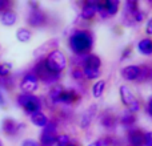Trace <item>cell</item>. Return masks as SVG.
Masks as SVG:
<instances>
[{
  "mask_svg": "<svg viewBox=\"0 0 152 146\" xmlns=\"http://www.w3.org/2000/svg\"><path fill=\"white\" fill-rule=\"evenodd\" d=\"M11 7V3L10 1H4V0H0V12H5L8 11V8Z\"/></svg>",
  "mask_w": 152,
  "mask_h": 146,
  "instance_id": "obj_31",
  "label": "cell"
},
{
  "mask_svg": "<svg viewBox=\"0 0 152 146\" xmlns=\"http://www.w3.org/2000/svg\"><path fill=\"white\" fill-rule=\"evenodd\" d=\"M83 65H84V68L99 69L100 65H102V60L99 59V56L92 55V53H88V55H84Z\"/></svg>",
  "mask_w": 152,
  "mask_h": 146,
  "instance_id": "obj_13",
  "label": "cell"
},
{
  "mask_svg": "<svg viewBox=\"0 0 152 146\" xmlns=\"http://www.w3.org/2000/svg\"><path fill=\"white\" fill-rule=\"evenodd\" d=\"M0 146H1V144H0Z\"/></svg>",
  "mask_w": 152,
  "mask_h": 146,
  "instance_id": "obj_39",
  "label": "cell"
},
{
  "mask_svg": "<svg viewBox=\"0 0 152 146\" xmlns=\"http://www.w3.org/2000/svg\"><path fill=\"white\" fill-rule=\"evenodd\" d=\"M20 88L24 93L32 94L39 88V80L36 78V76L34 73H27V74H24L23 80L20 82Z\"/></svg>",
  "mask_w": 152,
  "mask_h": 146,
  "instance_id": "obj_5",
  "label": "cell"
},
{
  "mask_svg": "<svg viewBox=\"0 0 152 146\" xmlns=\"http://www.w3.org/2000/svg\"><path fill=\"white\" fill-rule=\"evenodd\" d=\"M34 74L36 76L37 80H42L43 82L45 84H52V82H56L60 77V74H56V73H52L50 69L45 66L44 64V60H40L39 63L35 65V72Z\"/></svg>",
  "mask_w": 152,
  "mask_h": 146,
  "instance_id": "obj_4",
  "label": "cell"
},
{
  "mask_svg": "<svg viewBox=\"0 0 152 146\" xmlns=\"http://www.w3.org/2000/svg\"><path fill=\"white\" fill-rule=\"evenodd\" d=\"M79 98H80V94H79L77 92L69 89V90H63L60 98H59V102H63V104L68 105V104H74V102H76Z\"/></svg>",
  "mask_w": 152,
  "mask_h": 146,
  "instance_id": "obj_14",
  "label": "cell"
},
{
  "mask_svg": "<svg viewBox=\"0 0 152 146\" xmlns=\"http://www.w3.org/2000/svg\"><path fill=\"white\" fill-rule=\"evenodd\" d=\"M11 64H7V63H4V64H0V76L1 77H8V74H10V72H11Z\"/></svg>",
  "mask_w": 152,
  "mask_h": 146,
  "instance_id": "obj_27",
  "label": "cell"
},
{
  "mask_svg": "<svg viewBox=\"0 0 152 146\" xmlns=\"http://www.w3.org/2000/svg\"><path fill=\"white\" fill-rule=\"evenodd\" d=\"M88 146H99V144H97V141H96V142H92V144H89Z\"/></svg>",
  "mask_w": 152,
  "mask_h": 146,
  "instance_id": "obj_37",
  "label": "cell"
},
{
  "mask_svg": "<svg viewBox=\"0 0 152 146\" xmlns=\"http://www.w3.org/2000/svg\"><path fill=\"white\" fill-rule=\"evenodd\" d=\"M83 74H84V77L88 78V80H95V78H99L100 71L99 69H94V68H84Z\"/></svg>",
  "mask_w": 152,
  "mask_h": 146,
  "instance_id": "obj_24",
  "label": "cell"
},
{
  "mask_svg": "<svg viewBox=\"0 0 152 146\" xmlns=\"http://www.w3.org/2000/svg\"><path fill=\"white\" fill-rule=\"evenodd\" d=\"M137 49L142 55L144 56H151L152 55V40L151 39H143L137 44Z\"/></svg>",
  "mask_w": 152,
  "mask_h": 146,
  "instance_id": "obj_17",
  "label": "cell"
},
{
  "mask_svg": "<svg viewBox=\"0 0 152 146\" xmlns=\"http://www.w3.org/2000/svg\"><path fill=\"white\" fill-rule=\"evenodd\" d=\"M27 20H28V24L31 27L37 28V27H43L47 23V15H45L43 11H40L39 8H34V9L29 12Z\"/></svg>",
  "mask_w": 152,
  "mask_h": 146,
  "instance_id": "obj_6",
  "label": "cell"
},
{
  "mask_svg": "<svg viewBox=\"0 0 152 146\" xmlns=\"http://www.w3.org/2000/svg\"><path fill=\"white\" fill-rule=\"evenodd\" d=\"M128 142L131 146H144V132L140 129H131L128 132Z\"/></svg>",
  "mask_w": 152,
  "mask_h": 146,
  "instance_id": "obj_8",
  "label": "cell"
},
{
  "mask_svg": "<svg viewBox=\"0 0 152 146\" xmlns=\"http://www.w3.org/2000/svg\"><path fill=\"white\" fill-rule=\"evenodd\" d=\"M129 113H132V114H135L136 112H139L140 110V102L137 101V100H135L134 102H132L131 105H129Z\"/></svg>",
  "mask_w": 152,
  "mask_h": 146,
  "instance_id": "obj_28",
  "label": "cell"
},
{
  "mask_svg": "<svg viewBox=\"0 0 152 146\" xmlns=\"http://www.w3.org/2000/svg\"><path fill=\"white\" fill-rule=\"evenodd\" d=\"M131 53H132V48L131 47H127L126 49L123 51V53H121V59H127V57H129V56H131Z\"/></svg>",
  "mask_w": 152,
  "mask_h": 146,
  "instance_id": "obj_33",
  "label": "cell"
},
{
  "mask_svg": "<svg viewBox=\"0 0 152 146\" xmlns=\"http://www.w3.org/2000/svg\"><path fill=\"white\" fill-rule=\"evenodd\" d=\"M147 112L152 117V96L150 97V100H148V102H147Z\"/></svg>",
  "mask_w": 152,
  "mask_h": 146,
  "instance_id": "obj_34",
  "label": "cell"
},
{
  "mask_svg": "<svg viewBox=\"0 0 152 146\" xmlns=\"http://www.w3.org/2000/svg\"><path fill=\"white\" fill-rule=\"evenodd\" d=\"M104 89H105V81L104 80H99L94 84L92 86V94H94L95 98H99V97L103 96L104 93Z\"/></svg>",
  "mask_w": 152,
  "mask_h": 146,
  "instance_id": "obj_20",
  "label": "cell"
},
{
  "mask_svg": "<svg viewBox=\"0 0 152 146\" xmlns=\"http://www.w3.org/2000/svg\"><path fill=\"white\" fill-rule=\"evenodd\" d=\"M18 104L26 110L28 114H34V113L40 112L42 109V102L34 94L28 93H21L18 96Z\"/></svg>",
  "mask_w": 152,
  "mask_h": 146,
  "instance_id": "obj_3",
  "label": "cell"
},
{
  "mask_svg": "<svg viewBox=\"0 0 152 146\" xmlns=\"http://www.w3.org/2000/svg\"><path fill=\"white\" fill-rule=\"evenodd\" d=\"M95 114H96V105H91V108H88V109L84 112L83 117L80 118V126L83 129H87L89 125H91L92 120H94Z\"/></svg>",
  "mask_w": 152,
  "mask_h": 146,
  "instance_id": "obj_11",
  "label": "cell"
},
{
  "mask_svg": "<svg viewBox=\"0 0 152 146\" xmlns=\"http://www.w3.org/2000/svg\"><path fill=\"white\" fill-rule=\"evenodd\" d=\"M121 77L127 81H137L140 74V66L139 65H128L121 69Z\"/></svg>",
  "mask_w": 152,
  "mask_h": 146,
  "instance_id": "obj_9",
  "label": "cell"
},
{
  "mask_svg": "<svg viewBox=\"0 0 152 146\" xmlns=\"http://www.w3.org/2000/svg\"><path fill=\"white\" fill-rule=\"evenodd\" d=\"M144 145L145 146H152V132L144 133Z\"/></svg>",
  "mask_w": 152,
  "mask_h": 146,
  "instance_id": "obj_30",
  "label": "cell"
},
{
  "mask_svg": "<svg viewBox=\"0 0 152 146\" xmlns=\"http://www.w3.org/2000/svg\"><path fill=\"white\" fill-rule=\"evenodd\" d=\"M69 48L77 56L88 55L94 45V39L89 31H76L68 40Z\"/></svg>",
  "mask_w": 152,
  "mask_h": 146,
  "instance_id": "obj_1",
  "label": "cell"
},
{
  "mask_svg": "<svg viewBox=\"0 0 152 146\" xmlns=\"http://www.w3.org/2000/svg\"><path fill=\"white\" fill-rule=\"evenodd\" d=\"M31 122L34 124L35 126H39V128H44L48 122V117L44 114L43 112H37L31 114Z\"/></svg>",
  "mask_w": 152,
  "mask_h": 146,
  "instance_id": "obj_18",
  "label": "cell"
},
{
  "mask_svg": "<svg viewBox=\"0 0 152 146\" xmlns=\"http://www.w3.org/2000/svg\"><path fill=\"white\" fill-rule=\"evenodd\" d=\"M44 64L52 73L60 74L67 66V59L61 51L53 49V51H51L47 55V57L44 59Z\"/></svg>",
  "mask_w": 152,
  "mask_h": 146,
  "instance_id": "obj_2",
  "label": "cell"
},
{
  "mask_svg": "<svg viewBox=\"0 0 152 146\" xmlns=\"http://www.w3.org/2000/svg\"><path fill=\"white\" fill-rule=\"evenodd\" d=\"M119 94H120L121 102H123L126 106H129V105L136 100L135 96H134V93H132V92L129 90L128 86H126V85H121L120 88H119Z\"/></svg>",
  "mask_w": 152,
  "mask_h": 146,
  "instance_id": "obj_12",
  "label": "cell"
},
{
  "mask_svg": "<svg viewBox=\"0 0 152 146\" xmlns=\"http://www.w3.org/2000/svg\"><path fill=\"white\" fill-rule=\"evenodd\" d=\"M100 125L103 128L108 129V130H113L118 126V117H115L110 112L102 113V116H100Z\"/></svg>",
  "mask_w": 152,
  "mask_h": 146,
  "instance_id": "obj_7",
  "label": "cell"
},
{
  "mask_svg": "<svg viewBox=\"0 0 152 146\" xmlns=\"http://www.w3.org/2000/svg\"><path fill=\"white\" fill-rule=\"evenodd\" d=\"M63 90H64L63 86L59 85V84H56V85L52 86V89L50 90V94H48V97H50V100L53 102V104H59V98H60Z\"/></svg>",
  "mask_w": 152,
  "mask_h": 146,
  "instance_id": "obj_19",
  "label": "cell"
},
{
  "mask_svg": "<svg viewBox=\"0 0 152 146\" xmlns=\"http://www.w3.org/2000/svg\"><path fill=\"white\" fill-rule=\"evenodd\" d=\"M16 20H18V15L11 9L3 12L1 16H0V21H1V24L3 25H7V27L13 25V24L16 23Z\"/></svg>",
  "mask_w": 152,
  "mask_h": 146,
  "instance_id": "obj_16",
  "label": "cell"
},
{
  "mask_svg": "<svg viewBox=\"0 0 152 146\" xmlns=\"http://www.w3.org/2000/svg\"><path fill=\"white\" fill-rule=\"evenodd\" d=\"M21 146H40V145H39V142L34 141V139H26V141H23Z\"/></svg>",
  "mask_w": 152,
  "mask_h": 146,
  "instance_id": "obj_32",
  "label": "cell"
},
{
  "mask_svg": "<svg viewBox=\"0 0 152 146\" xmlns=\"http://www.w3.org/2000/svg\"><path fill=\"white\" fill-rule=\"evenodd\" d=\"M4 105H5V100L3 97V94L0 93V106H4Z\"/></svg>",
  "mask_w": 152,
  "mask_h": 146,
  "instance_id": "obj_36",
  "label": "cell"
},
{
  "mask_svg": "<svg viewBox=\"0 0 152 146\" xmlns=\"http://www.w3.org/2000/svg\"><path fill=\"white\" fill-rule=\"evenodd\" d=\"M31 37H32L31 31H29V29H27V28H20V29H18V32H16V39H18L20 43L29 41V40H31Z\"/></svg>",
  "mask_w": 152,
  "mask_h": 146,
  "instance_id": "obj_22",
  "label": "cell"
},
{
  "mask_svg": "<svg viewBox=\"0 0 152 146\" xmlns=\"http://www.w3.org/2000/svg\"><path fill=\"white\" fill-rule=\"evenodd\" d=\"M135 121H136V117H135V114H132V113H129V112L123 113V114H121V117H120L121 125L127 126V128H129V126L134 125Z\"/></svg>",
  "mask_w": 152,
  "mask_h": 146,
  "instance_id": "obj_23",
  "label": "cell"
},
{
  "mask_svg": "<svg viewBox=\"0 0 152 146\" xmlns=\"http://www.w3.org/2000/svg\"><path fill=\"white\" fill-rule=\"evenodd\" d=\"M56 132H58V124H56L55 121H48L47 125L44 126V130H43V133L58 136V134H56Z\"/></svg>",
  "mask_w": 152,
  "mask_h": 146,
  "instance_id": "obj_25",
  "label": "cell"
},
{
  "mask_svg": "<svg viewBox=\"0 0 152 146\" xmlns=\"http://www.w3.org/2000/svg\"><path fill=\"white\" fill-rule=\"evenodd\" d=\"M19 126L20 125L16 121L11 120V118H7V120L3 121V132L5 134H8V136H15L19 132V129H20Z\"/></svg>",
  "mask_w": 152,
  "mask_h": 146,
  "instance_id": "obj_15",
  "label": "cell"
},
{
  "mask_svg": "<svg viewBox=\"0 0 152 146\" xmlns=\"http://www.w3.org/2000/svg\"><path fill=\"white\" fill-rule=\"evenodd\" d=\"M145 32H147L148 35H152V17L148 20L147 23V29H145Z\"/></svg>",
  "mask_w": 152,
  "mask_h": 146,
  "instance_id": "obj_35",
  "label": "cell"
},
{
  "mask_svg": "<svg viewBox=\"0 0 152 146\" xmlns=\"http://www.w3.org/2000/svg\"><path fill=\"white\" fill-rule=\"evenodd\" d=\"M72 77H74L75 80H83V78H84L83 69H80V68H75L74 71H72Z\"/></svg>",
  "mask_w": 152,
  "mask_h": 146,
  "instance_id": "obj_29",
  "label": "cell"
},
{
  "mask_svg": "<svg viewBox=\"0 0 152 146\" xmlns=\"http://www.w3.org/2000/svg\"><path fill=\"white\" fill-rule=\"evenodd\" d=\"M56 144L58 146H68L71 144V138L67 134H59L56 136Z\"/></svg>",
  "mask_w": 152,
  "mask_h": 146,
  "instance_id": "obj_26",
  "label": "cell"
},
{
  "mask_svg": "<svg viewBox=\"0 0 152 146\" xmlns=\"http://www.w3.org/2000/svg\"><path fill=\"white\" fill-rule=\"evenodd\" d=\"M68 146H77V145H75V144H69Z\"/></svg>",
  "mask_w": 152,
  "mask_h": 146,
  "instance_id": "obj_38",
  "label": "cell"
},
{
  "mask_svg": "<svg viewBox=\"0 0 152 146\" xmlns=\"http://www.w3.org/2000/svg\"><path fill=\"white\" fill-rule=\"evenodd\" d=\"M55 144H56V136H53V134L42 133V136H40V141H39L40 146H53Z\"/></svg>",
  "mask_w": 152,
  "mask_h": 146,
  "instance_id": "obj_21",
  "label": "cell"
},
{
  "mask_svg": "<svg viewBox=\"0 0 152 146\" xmlns=\"http://www.w3.org/2000/svg\"><path fill=\"white\" fill-rule=\"evenodd\" d=\"M97 12V8H96V3L94 1H86L81 7V12L80 16L84 19V20H91Z\"/></svg>",
  "mask_w": 152,
  "mask_h": 146,
  "instance_id": "obj_10",
  "label": "cell"
}]
</instances>
